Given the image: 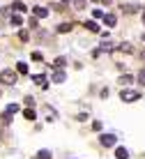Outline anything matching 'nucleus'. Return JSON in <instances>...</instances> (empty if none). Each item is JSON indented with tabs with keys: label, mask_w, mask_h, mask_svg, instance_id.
<instances>
[{
	"label": "nucleus",
	"mask_w": 145,
	"mask_h": 159,
	"mask_svg": "<svg viewBox=\"0 0 145 159\" xmlns=\"http://www.w3.org/2000/svg\"><path fill=\"white\" fill-rule=\"evenodd\" d=\"M12 9H16V12H25V5H23V2H14Z\"/></svg>",
	"instance_id": "6ab92c4d"
},
{
	"label": "nucleus",
	"mask_w": 145,
	"mask_h": 159,
	"mask_svg": "<svg viewBox=\"0 0 145 159\" xmlns=\"http://www.w3.org/2000/svg\"><path fill=\"white\" fill-rule=\"evenodd\" d=\"M115 157H118V159H129V152H127V148H118V150H115Z\"/></svg>",
	"instance_id": "1a4fd4ad"
},
{
	"label": "nucleus",
	"mask_w": 145,
	"mask_h": 159,
	"mask_svg": "<svg viewBox=\"0 0 145 159\" xmlns=\"http://www.w3.org/2000/svg\"><path fill=\"white\" fill-rule=\"evenodd\" d=\"M92 129L99 131V129H102V122H99V120H94V122H92Z\"/></svg>",
	"instance_id": "393cba45"
},
{
	"label": "nucleus",
	"mask_w": 145,
	"mask_h": 159,
	"mask_svg": "<svg viewBox=\"0 0 145 159\" xmlns=\"http://www.w3.org/2000/svg\"><path fill=\"white\" fill-rule=\"evenodd\" d=\"M16 72H19V74H28V65L25 62H19V65H16Z\"/></svg>",
	"instance_id": "f8f14e48"
},
{
	"label": "nucleus",
	"mask_w": 145,
	"mask_h": 159,
	"mask_svg": "<svg viewBox=\"0 0 145 159\" xmlns=\"http://www.w3.org/2000/svg\"><path fill=\"white\" fill-rule=\"evenodd\" d=\"M37 159H53V155H51V150H39L37 152Z\"/></svg>",
	"instance_id": "9d476101"
},
{
	"label": "nucleus",
	"mask_w": 145,
	"mask_h": 159,
	"mask_svg": "<svg viewBox=\"0 0 145 159\" xmlns=\"http://www.w3.org/2000/svg\"><path fill=\"white\" fill-rule=\"evenodd\" d=\"M102 145L113 148V145H115V136H113V134H104V136H102Z\"/></svg>",
	"instance_id": "7ed1b4c3"
},
{
	"label": "nucleus",
	"mask_w": 145,
	"mask_h": 159,
	"mask_svg": "<svg viewBox=\"0 0 145 159\" xmlns=\"http://www.w3.org/2000/svg\"><path fill=\"white\" fill-rule=\"evenodd\" d=\"M0 83L14 85L16 83V72H14V69H2V72H0Z\"/></svg>",
	"instance_id": "f257e3e1"
},
{
	"label": "nucleus",
	"mask_w": 145,
	"mask_h": 159,
	"mask_svg": "<svg viewBox=\"0 0 145 159\" xmlns=\"http://www.w3.org/2000/svg\"><path fill=\"white\" fill-rule=\"evenodd\" d=\"M32 14H35L37 19H44V16H48V9L46 7H32Z\"/></svg>",
	"instance_id": "39448f33"
},
{
	"label": "nucleus",
	"mask_w": 145,
	"mask_h": 159,
	"mask_svg": "<svg viewBox=\"0 0 145 159\" xmlns=\"http://www.w3.org/2000/svg\"><path fill=\"white\" fill-rule=\"evenodd\" d=\"M92 14H94V19H104V12H102V9H94Z\"/></svg>",
	"instance_id": "5701e85b"
},
{
	"label": "nucleus",
	"mask_w": 145,
	"mask_h": 159,
	"mask_svg": "<svg viewBox=\"0 0 145 159\" xmlns=\"http://www.w3.org/2000/svg\"><path fill=\"white\" fill-rule=\"evenodd\" d=\"M115 14H104V25H115Z\"/></svg>",
	"instance_id": "6e6552de"
},
{
	"label": "nucleus",
	"mask_w": 145,
	"mask_h": 159,
	"mask_svg": "<svg viewBox=\"0 0 145 159\" xmlns=\"http://www.w3.org/2000/svg\"><path fill=\"white\" fill-rule=\"evenodd\" d=\"M19 39H21V42H28V39H30V32H28V30H21V32H19Z\"/></svg>",
	"instance_id": "f3484780"
},
{
	"label": "nucleus",
	"mask_w": 145,
	"mask_h": 159,
	"mask_svg": "<svg viewBox=\"0 0 145 159\" xmlns=\"http://www.w3.org/2000/svg\"><path fill=\"white\" fill-rule=\"evenodd\" d=\"M85 25H88V30H90V32H99V25L94 23V21H88Z\"/></svg>",
	"instance_id": "4468645a"
},
{
	"label": "nucleus",
	"mask_w": 145,
	"mask_h": 159,
	"mask_svg": "<svg viewBox=\"0 0 145 159\" xmlns=\"http://www.w3.org/2000/svg\"><path fill=\"white\" fill-rule=\"evenodd\" d=\"M120 51H125V53H131L134 48H131V44H122V46H120Z\"/></svg>",
	"instance_id": "aec40b11"
},
{
	"label": "nucleus",
	"mask_w": 145,
	"mask_h": 159,
	"mask_svg": "<svg viewBox=\"0 0 145 159\" xmlns=\"http://www.w3.org/2000/svg\"><path fill=\"white\" fill-rule=\"evenodd\" d=\"M143 23H145V9H143Z\"/></svg>",
	"instance_id": "cd10ccee"
},
{
	"label": "nucleus",
	"mask_w": 145,
	"mask_h": 159,
	"mask_svg": "<svg viewBox=\"0 0 145 159\" xmlns=\"http://www.w3.org/2000/svg\"><path fill=\"white\" fill-rule=\"evenodd\" d=\"M138 83L145 85V69H141V74H138Z\"/></svg>",
	"instance_id": "4be33fe9"
},
{
	"label": "nucleus",
	"mask_w": 145,
	"mask_h": 159,
	"mask_svg": "<svg viewBox=\"0 0 145 159\" xmlns=\"http://www.w3.org/2000/svg\"><path fill=\"white\" fill-rule=\"evenodd\" d=\"M65 65H67V58H62V56H60V58H55V60H53V67H55V69H62V67H65Z\"/></svg>",
	"instance_id": "0eeeda50"
},
{
	"label": "nucleus",
	"mask_w": 145,
	"mask_h": 159,
	"mask_svg": "<svg viewBox=\"0 0 145 159\" xmlns=\"http://www.w3.org/2000/svg\"><path fill=\"white\" fill-rule=\"evenodd\" d=\"M120 99H122V102H127V104H131V102L141 99V95H138L136 90H122V92H120Z\"/></svg>",
	"instance_id": "f03ea898"
},
{
	"label": "nucleus",
	"mask_w": 145,
	"mask_h": 159,
	"mask_svg": "<svg viewBox=\"0 0 145 159\" xmlns=\"http://www.w3.org/2000/svg\"><path fill=\"white\" fill-rule=\"evenodd\" d=\"M32 81H35V83H39L42 88H48V83H46V76H42V74H37V76H32Z\"/></svg>",
	"instance_id": "423d86ee"
},
{
	"label": "nucleus",
	"mask_w": 145,
	"mask_h": 159,
	"mask_svg": "<svg viewBox=\"0 0 145 159\" xmlns=\"http://www.w3.org/2000/svg\"><path fill=\"white\" fill-rule=\"evenodd\" d=\"M92 2H102V5H108L111 0H92Z\"/></svg>",
	"instance_id": "bb28decb"
},
{
	"label": "nucleus",
	"mask_w": 145,
	"mask_h": 159,
	"mask_svg": "<svg viewBox=\"0 0 145 159\" xmlns=\"http://www.w3.org/2000/svg\"><path fill=\"white\" fill-rule=\"evenodd\" d=\"M32 60H35V62H39V60H42V53L35 51V53H32Z\"/></svg>",
	"instance_id": "b1692460"
},
{
	"label": "nucleus",
	"mask_w": 145,
	"mask_h": 159,
	"mask_svg": "<svg viewBox=\"0 0 145 159\" xmlns=\"http://www.w3.org/2000/svg\"><path fill=\"white\" fill-rule=\"evenodd\" d=\"M65 2H69V0H65Z\"/></svg>",
	"instance_id": "c85d7f7f"
},
{
	"label": "nucleus",
	"mask_w": 145,
	"mask_h": 159,
	"mask_svg": "<svg viewBox=\"0 0 145 159\" xmlns=\"http://www.w3.org/2000/svg\"><path fill=\"white\" fill-rule=\"evenodd\" d=\"M131 81H134V79H131L129 74H122V76H120V83H122V85H129Z\"/></svg>",
	"instance_id": "9b49d317"
},
{
	"label": "nucleus",
	"mask_w": 145,
	"mask_h": 159,
	"mask_svg": "<svg viewBox=\"0 0 145 159\" xmlns=\"http://www.w3.org/2000/svg\"><path fill=\"white\" fill-rule=\"evenodd\" d=\"M122 12H127V14H134V12H136V5H122Z\"/></svg>",
	"instance_id": "2eb2a0df"
},
{
	"label": "nucleus",
	"mask_w": 145,
	"mask_h": 159,
	"mask_svg": "<svg viewBox=\"0 0 145 159\" xmlns=\"http://www.w3.org/2000/svg\"><path fill=\"white\" fill-rule=\"evenodd\" d=\"M71 28H74V25H71V23H60V28H58V32H69Z\"/></svg>",
	"instance_id": "dca6fc26"
},
{
	"label": "nucleus",
	"mask_w": 145,
	"mask_h": 159,
	"mask_svg": "<svg viewBox=\"0 0 145 159\" xmlns=\"http://www.w3.org/2000/svg\"><path fill=\"white\" fill-rule=\"evenodd\" d=\"M51 81H53V83H65V72H62V69H58V72H53Z\"/></svg>",
	"instance_id": "20e7f679"
},
{
	"label": "nucleus",
	"mask_w": 145,
	"mask_h": 159,
	"mask_svg": "<svg viewBox=\"0 0 145 159\" xmlns=\"http://www.w3.org/2000/svg\"><path fill=\"white\" fill-rule=\"evenodd\" d=\"M21 23H23V19L19 14H12V25H21Z\"/></svg>",
	"instance_id": "a211bd4d"
},
{
	"label": "nucleus",
	"mask_w": 145,
	"mask_h": 159,
	"mask_svg": "<svg viewBox=\"0 0 145 159\" xmlns=\"http://www.w3.org/2000/svg\"><path fill=\"white\" fill-rule=\"evenodd\" d=\"M25 106H35V99H32V97H25Z\"/></svg>",
	"instance_id": "a878e982"
},
{
	"label": "nucleus",
	"mask_w": 145,
	"mask_h": 159,
	"mask_svg": "<svg viewBox=\"0 0 145 159\" xmlns=\"http://www.w3.org/2000/svg\"><path fill=\"white\" fill-rule=\"evenodd\" d=\"M16 111H19V106H16V104H9V106H7V113H12V116H14Z\"/></svg>",
	"instance_id": "412c9836"
},
{
	"label": "nucleus",
	"mask_w": 145,
	"mask_h": 159,
	"mask_svg": "<svg viewBox=\"0 0 145 159\" xmlns=\"http://www.w3.org/2000/svg\"><path fill=\"white\" fill-rule=\"evenodd\" d=\"M23 118H25V120H35V111H32V108H25V111H23Z\"/></svg>",
	"instance_id": "ddd939ff"
}]
</instances>
